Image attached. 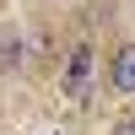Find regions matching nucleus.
<instances>
[{
	"label": "nucleus",
	"instance_id": "f257e3e1",
	"mask_svg": "<svg viewBox=\"0 0 135 135\" xmlns=\"http://www.w3.org/2000/svg\"><path fill=\"white\" fill-rule=\"evenodd\" d=\"M86 92H92V43H76L65 60V97L86 103Z\"/></svg>",
	"mask_w": 135,
	"mask_h": 135
},
{
	"label": "nucleus",
	"instance_id": "20e7f679",
	"mask_svg": "<svg viewBox=\"0 0 135 135\" xmlns=\"http://www.w3.org/2000/svg\"><path fill=\"white\" fill-rule=\"evenodd\" d=\"M0 65H16V43H0Z\"/></svg>",
	"mask_w": 135,
	"mask_h": 135
},
{
	"label": "nucleus",
	"instance_id": "f03ea898",
	"mask_svg": "<svg viewBox=\"0 0 135 135\" xmlns=\"http://www.w3.org/2000/svg\"><path fill=\"white\" fill-rule=\"evenodd\" d=\"M108 76H114L119 92H135V43H124V49L114 54V70H108Z\"/></svg>",
	"mask_w": 135,
	"mask_h": 135
},
{
	"label": "nucleus",
	"instance_id": "7ed1b4c3",
	"mask_svg": "<svg viewBox=\"0 0 135 135\" xmlns=\"http://www.w3.org/2000/svg\"><path fill=\"white\" fill-rule=\"evenodd\" d=\"M114 135H135V114H124V119H119V124H114Z\"/></svg>",
	"mask_w": 135,
	"mask_h": 135
}]
</instances>
